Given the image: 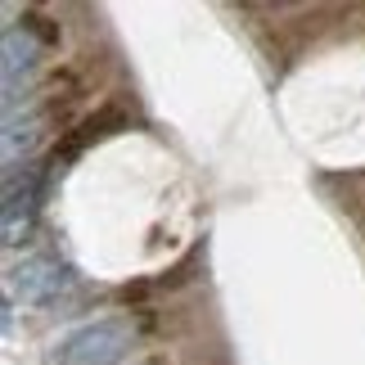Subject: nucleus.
I'll return each mask as SVG.
<instances>
[{
  "mask_svg": "<svg viewBox=\"0 0 365 365\" xmlns=\"http://www.w3.org/2000/svg\"><path fill=\"white\" fill-rule=\"evenodd\" d=\"M36 172H23V180L9 172L5 180V244L19 248L27 240V230H32V217H36Z\"/></svg>",
  "mask_w": 365,
  "mask_h": 365,
  "instance_id": "7ed1b4c3",
  "label": "nucleus"
},
{
  "mask_svg": "<svg viewBox=\"0 0 365 365\" xmlns=\"http://www.w3.org/2000/svg\"><path fill=\"white\" fill-rule=\"evenodd\" d=\"M63 289H68V266L54 262L50 252H36V257L14 262L9 275H5L9 302H23V307H46V302L59 298Z\"/></svg>",
  "mask_w": 365,
  "mask_h": 365,
  "instance_id": "f03ea898",
  "label": "nucleus"
},
{
  "mask_svg": "<svg viewBox=\"0 0 365 365\" xmlns=\"http://www.w3.org/2000/svg\"><path fill=\"white\" fill-rule=\"evenodd\" d=\"M36 36L32 27H9L5 32V63H0V73H5V95L14 100V86H19V77H32L36 73Z\"/></svg>",
  "mask_w": 365,
  "mask_h": 365,
  "instance_id": "20e7f679",
  "label": "nucleus"
},
{
  "mask_svg": "<svg viewBox=\"0 0 365 365\" xmlns=\"http://www.w3.org/2000/svg\"><path fill=\"white\" fill-rule=\"evenodd\" d=\"M135 347V329L122 316H100L68 329L54 343V365H122Z\"/></svg>",
  "mask_w": 365,
  "mask_h": 365,
  "instance_id": "f257e3e1",
  "label": "nucleus"
},
{
  "mask_svg": "<svg viewBox=\"0 0 365 365\" xmlns=\"http://www.w3.org/2000/svg\"><path fill=\"white\" fill-rule=\"evenodd\" d=\"M41 113H19V108H9L5 113V163H19V153L27 158V153L36 149V140H41Z\"/></svg>",
  "mask_w": 365,
  "mask_h": 365,
  "instance_id": "39448f33",
  "label": "nucleus"
}]
</instances>
